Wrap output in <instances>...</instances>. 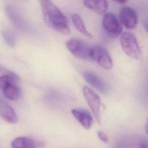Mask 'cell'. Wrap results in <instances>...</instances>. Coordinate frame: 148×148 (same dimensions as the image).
Here are the masks:
<instances>
[{"label":"cell","mask_w":148,"mask_h":148,"mask_svg":"<svg viewBox=\"0 0 148 148\" xmlns=\"http://www.w3.org/2000/svg\"><path fill=\"white\" fill-rule=\"evenodd\" d=\"M2 35L5 42L8 45L13 47L16 44V39L14 34L9 30H4L2 31Z\"/></svg>","instance_id":"e0dca14e"},{"label":"cell","mask_w":148,"mask_h":148,"mask_svg":"<svg viewBox=\"0 0 148 148\" xmlns=\"http://www.w3.org/2000/svg\"><path fill=\"white\" fill-rule=\"evenodd\" d=\"M143 25L145 29V31L147 32V19H145L143 21Z\"/></svg>","instance_id":"ffe728a7"},{"label":"cell","mask_w":148,"mask_h":148,"mask_svg":"<svg viewBox=\"0 0 148 148\" xmlns=\"http://www.w3.org/2000/svg\"><path fill=\"white\" fill-rule=\"evenodd\" d=\"M90 60L95 61L102 68L109 70L113 66V62L108 51L102 46L91 47Z\"/></svg>","instance_id":"277c9868"},{"label":"cell","mask_w":148,"mask_h":148,"mask_svg":"<svg viewBox=\"0 0 148 148\" xmlns=\"http://www.w3.org/2000/svg\"><path fill=\"white\" fill-rule=\"evenodd\" d=\"M71 20L73 25L79 32H80L82 34L86 36V37L89 38H92L91 34L87 30L84 24L83 21L79 15L77 14H72L71 16Z\"/></svg>","instance_id":"5bb4252c"},{"label":"cell","mask_w":148,"mask_h":148,"mask_svg":"<svg viewBox=\"0 0 148 148\" xmlns=\"http://www.w3.org/2000/svg\"><path fill=\"white\" fill-rule=\"evenodd\" d=\"M97 135H98V136L99 139L101 141H102L103 142H104L105 143L108 142V141H109L108 137L106 135V134H105L103 132H102V131H98Z\"/></svg>","instance_id":"ac0fdd59"},{"label":"cell","mask_w":148,"mask_h":148,"mask_svg":"<svg viewBox=\"0 0 148 148\" xmlns=\"http://www.w3.org/2000/svg\"><path fill=\"white\" fill-rule=\"evenodd\" d=\"M120 23L127 29L135 28L138 23V15L135 10L131 7H123L119 13Z\"/></svg>","instance_id":"52a82bcc"},{"label":"cell","mask_w":148,"mask_h":148,"mask_svg":"<svg viewBox=\"0 0 148 148\" xmlns=\"http://www.w3.org/2000/svg\"><path fill=\"white\" fill-rule=\"evenodd\" d=\"M83 5L87 8L98 14H103L108 8L107 0H83Z\"/></svg>","instance_id":"7c38bea8"},{"label":"cell","mask_w":148,"mask_h":148,"mask_svg":"<svg viewBox=\"0 0 148 148\" xmlns=\"http://www.w3.org/2000/svg\"><path fill=\"white\" fill-rule=\"evenodd\" d=\"M84 98L91 109L94 117L98 123L100 122V106L101 100L97 94L91 88L84 86L83 89Z\"/></svg>","instance_id":"8992f818"},{"label":"cell","mask_w":148,"mask_h":148,"mask_svg":"<svg viewBox=\"0 0 148 148\" xmlns=\"http://www.w3.org/2000/svg\"><path fill=\"white\" fill-rule=\"evenodd\" d=\"M71 113L77 121L86 130H89L91 127L92 117L88 111L83 109L75 108L71 110Z\"/></svg>","instance_id":"30bf717a"},{"label":"cell","mask_w":148,"mask_h":148,"mask_svg":"<svg viewBox=\"0 0 148 148\" xmlns=\"http://www.w3.org/2000/svg\"><path fill=\"white\" fill-rule=\"evenodd\" d=\"M140 148H147V143L146 140H142L139 143Z\"/></svg>","instance_id":"d6986e66"},{"label":"cell","mask_w":148,"mask_h":148,"mask_svg":"<svg viewBox=\"0 0 148 148\" xmlns=\"http://www.w3.org/2000/svg\"><path fill=\"white\" fill-rule=\"evenodd\" d=\"M114 1L117 2V3H121V4H123V3H125L127 0H113Z\"/></svg>","instance_id":"44dd1931"},{"label":"cell","mask_w":148,"mask_h":148,"mask_svg":"<svg viewBox=\"0 0 148 148\" xmlns=\"http://www.w3.org/2000/svg\"><path fill=\"white\" fill-rule=\"evenodd\" d=\"M12 148H36L35 141L28 137H18L12 142Z\"/></svg>","instance_id":"4fadbf2b"},{"label":"cell","mask_w":148,"mask_h":148,"mask_svg":"<svg viewBox=\"0 0 148 148\" xmlns=\"http://www.w3.org/2000/svg\"><path fill=\"white\" fill-rule=\"evenodd\" d=\"M0 115L9 123H16L18 121L17 116L13 109L3 99L0 98Z\"/></svg>","instance_id":"8fae6325"},{"label":"cell","mask_w":148,"mask_h":148,"mask_svg":"<svg viewBox=\"0 0 148 148\" xmlns=\"http://www.w3.org/2000/svg\"><path fill=\"white\" fill-rule=\"evenodd\" d=\"M83 77L86 82L102 94H107L109 91V86L100 77L91 72H85Z\"/></svg>","instance_id":"9c48e42d"},{"label":"cell","mask_w":148,"mask_h":148,"mask_svg":"<svg viewBox=\"0 0 148 148\" xmlns=\"http://www.w3.org/2000/svg\"><path fill=\"white\" fill-rule=\"evenodd\" d=\"M102 27L107 34L112 38L120 35L122 32V27L116 18L111 13H105L102 19Z\"/></svg>","instance_id":"5b68a950"},{"label":"cell","mask_w":148,"mask_h":148,"mask_svg":"<svg viewBox=\"0 0 148 148\" xmlns=\"http://www.w3.org/2000/svg\"><path fill=\"white\" fill-rule=\"evenodd\" d=\"M18 80L19 78L18 76L12 72L9 73H6L0 76V89L3 90L9 84L15 83Z\"/></svg>","instance_id":"2e32d148"},{"label":"cell","mask_w":148,"mask_h":148,"mask_svg":"<svg viewBox=\"0 0 148 148\" xmlns=\"http://www.w3.org/2000/svg\"><path fill=\"white\" fill-rule=\"evenodd\" d=\"M120 44L124 52L128 56L135 60L140 58L142 51L135 36L132 33H122L120 36Z\"/></svg>","instance_id":"7a4b0ae2"},{"label":"cell","mask_w":148,"mask_h":148,"mask_svg":"<svg viewBox=\"0 0 148 148\" xmlns=\"http://www.w3.org/2000/svg\"><path fill=\"white\" fill-rule=\"evenodd\" d=\"M2 90L4 96L10 100H17L20 97V90L15 83L9 84Z\"/></svg>","instance_id":"9a60e30c"},{"label":"cell","mask_w":148,"mask_h":148,"mask_svg":"<svg viewBox=\"0 0 148 148\" xmlns=\"http://www.w3.org/2000/svg\"><path fill=\"white\" fill-rule=\"evenodd\" d=\"M6 12L9 19L17 28L24 31L29 29V27L27 23L25 21L14 8L10 5L7 6L6 8Z\"/></svg>","instance_id":"ba28073f"},{"label":"cell","mask_w":148,"mask_h":148,"mask_svg":"<svg viewBox=\"0 0 148 148\" xmlns=\"http://www.w3.org/2000/svg\"><path fill=\"white\" fill-rule=\"evenodd\" d=\"M40 5L45 23L63 35H69L68 21L62 12L49 0H41Z\"/></svg>","instance_id":"6da1fadb"},{"label":"cell","mask_w":148,"mask_h":148,"mask_svg":"<svg viewBox=\"0 0 148 148\" xmlns=\"http://www.w3.org/2000/svg\"><path fill=\"white\" fill-rule=\"evenodd\" d=\"M65 46L67 49L75 57L84 60H90L91 47L80 40L75 38L69 39L66 42Z\"/></svg>","instance_id":"3957f363"}]
</instances>
